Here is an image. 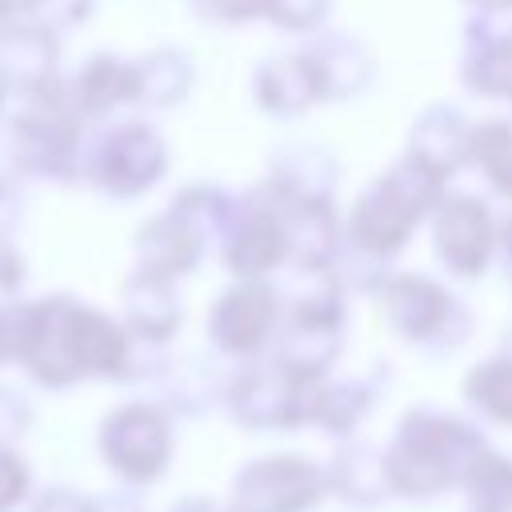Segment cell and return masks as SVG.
<instances>
[{
    "instance_id": "cell-1",
    "label": "cell",
    "mask_w": 512,
    "mask_h": 512,
    "mask_svg": "<svg viewBox=\"0 0 512 512\" xmlns=\"http://www.w3.org/2000/svg\"><path fill=\"white\" fill-rule=\"evenodd\" d=\"M104 452L116 472L132 480H152L168 456L164 420L152 408H124L104 424Z\"/></svg>"
},
{
    "instance_id": "cell-2",
    "label": "cell",
    "mask_w": 512,
    "mask_h": 512,
    "mask_svg": "<svg viewBox=\"0 0 512 512\" xmlns=\"http://www.w3.org/2000/svg\"><path fill=\"white\" fill-rule=\"evenodd\" d=\"M160 164H164V148L148 128H120L116 136L104 140L96 176H100V184H108L116 192H136V188L152 184Z\"/></svg>"
},
{
    "instance_id": "cell-3",
    "label": "cell",
    "mask_w": 512,
    "mask_h": 512,
    "mask_svg": "<svg viewBox=\"0 0 512 512\" xmlns=\"http://www.w3.org/2000/svg\"><path fill=\"white\" fill-rule=\"evenodd\" d=\"M444 208L448 212H444V224H440V252L464 276H472L476 264H484V240H488L484 212L472 200H456V204H444Z\"/></svg>"
},
{
    "instance_id": "cell-4",
    "label": "cell",
    "mask_w": 512,
    "mask_h": 512,
    "mask_svg": "<svg viewBox=\"0 0 512 512\" xmlns=\"http://www.w3.org/2000/svg\"><path fill=\"white\" fill-rule=\"evenodd\" d=\"M268 316H272V296L268 292H236L228 300H220V312H216V332H220V344L228 348H252L264 328H268Z\"/></svg>"
},
{
    "instance_id": "cell-5",
    "label": "cell",
    "mask_w": 512,
    "mask_h": 512,
    "mask_svg": "<svg viewBox=\"0 0 512 512\" xmlns=\"http://www.w3.org/2000/svg\"><path fill=\"white\" fill-rule=\"evenodd\" d=\"M28 488V468L20 456L12 452H0V512H8Z\"/></svg>"
},
{
    "instance_id": "cell-6",
    "label": "cell",
    "mask_w": 512,
    "mask_h": 512,
    "mask_svg": "<svg viewBox=\"0 0 512 512\" xmlns=\"http://www.w3.org/2000/svg\"><path fill=\"white\" fill-rule=\"evenodd\" d=\"M36 0H0V12H28Z\"/></svg>"
},
{
    "instance_id": "cell-7",
    "label": "cell",
    "mask_w": 512,
    "mask_h": 512,
    "mask_svg": "<svg viewBox=\"0 0 512 512\" xmlns=\"http://www.w3.org/2000/svg\"><path fill=\"white\" fill-rule=\"evenodd\" d=\"M0 96H4V88H0Z\"/></svg>"
}]
</instances>
